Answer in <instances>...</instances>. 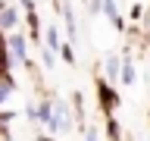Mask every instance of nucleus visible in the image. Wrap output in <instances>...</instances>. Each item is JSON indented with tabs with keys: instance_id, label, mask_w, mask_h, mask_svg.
Masks as SVG:
<instances>
[{
	"instance_id": "f257e3e1",
	"label": "nucleus",
	"mask_w": 150,
	"mask_h": 141,
	"mask_svg": "<svg viewBox=\"0 0 150 141\" xmlns=\"http://www.w3.org/2000/svg\"><path fill=\"white\" fill-rule=\"evenodd\" d=\"M72 129V116H69V107L63 100L53 103V122H50V132H69Z\"/></svg>"
},
{
	"instance_id": "f03ea898",
	"label": "nucleus",
	"mask_w": 150,
	"mask_h": 141,
	"mask_svg": "<svg viewBox=\"0 0 150 141\" xmlns=\"http://www.w3.org/2000/svg\"><path fill=\"white\" fill-rule=\"evenodd\" d=\"M6 44H9V56H13V63H19V60L25 63V38H22V35H13Z\"/></svg>"
},
{
	"instance_id": "7ed1b4c3",
	"label": "nucleus",
	"mask_w": 150,
	"mask_h": 141,
	"mask_svg": "<svg viewBox=\"0 0 150 141\" xmlns=\"http://www.w3.org/2000/svg\"><path fill=\"white\" fill-rule=\"evenodd\" d=\"M103 9H106V16L112 19V25L122 28V16H119V9H116V0H103Z\"/></svg>"
},
{
	"instance_id": "20e7f679",
	"label": "nucleus",
	"mask_w": 150,
	"mask_h": 141,
	"mask_svg": "<svg viewBox=\"0 0 150 141\" xmlns=\"http://www.w3.org/2000/svg\"><path fill=\"white\" fill-rule=\"evenodd\" d=\"M119 66H122V63H119V56H110V60H106V75H110L112 82L122 75V69H119Z\"/></svg>"
},
{
	"instance_id": "39448f33",
	"label": "nucleus",
	"mask_w": 150,
	"mask_h": 141,
	"mask_svg": "<svg viewBox=\"0 0 150 141\" xmlns=\"http://www.w3.org/2000/svg\"><path fill=\"white\" fill-rule=\"evenodd\" d=\"M63 13H66V31H69V41H75V16H72V6L66 3Z\"/></svg>"
},
{
	"instance_id": "423d86ee",
	"label": "nucleus",
	"mask_w": 150,
	"mask_h": 141,
	"mask_svg": "<svg viewBox=\"0 0 150 141\" xmlns=\"http://www.w3.org/2000/svg\"><path fill=\"white\" fill-rule=\"evenodd\" d=\"M16 25V13L13 9H0V28H13Z\"/></svg>"
},
{
	"instance_id": "0eeeda50",
	"label": "nucleus",
	"mask_w": 150,
	"mask_h": 141,
	"mask_svg": "<svg viewBox=\"0 0 150 141\" xmlns=\"http://www.w3.org/2000/svg\"><path fill=\"white\" fill-rule=\"evenodd\" d=\"M47 47H50V50H59V35H56V25H47Z\"/></svg>"
},
{
	"instance_id": "6e6552de",
	"label": "nucleus",
	"mask_w": 150,
	"mask_h": 141,
	"mask_svg": "<svg viewBox=\"0 0 150 141\" xmlns=\"http://www.w3.org/2000/svg\"><path fill=\"white\" fill-rule=\"evenodd\" d=\"M9 94H13V82H9V78H6V75H0V103H3V100H6V97H9Z\"/></svg>"
},
{
	"instance_id": "1a4fd4ad",
	"label": "nucleus",
	"mask_w": 150,
	"mask_h": 141,
	"mask_svg": "<svg viewBox=\"0 0 150 141\" xmlns=\"http://www.w3.org/2000/svg\"><path fill=\"white\" fill-rule=\"evenodd\" d=\"M122 82H125V85L134 82V69H131V63H122Z\"/></svg>"
},
{
	"instance_id": "9d476101",
	"label": "nucleus",
	"mask_w": 150,
	"mask_h": 141,
	"mask_svg": "<svg viewBox=\"0 0 150 141\" xmlns=\"http://www.w3.org/2000/svg\"><path fill=\"white\" fill-rule=\"evenodd\" d=\"M44 63H47V69H50V66L56 63V53L50 50V47H44Z\"/></svg>"
},
{
	"instance_id": "9b49d317",
	"label": "nucleus",
	"mask_w": 150,
	"mask_h": 141,
	"mask_svg": "<svg viewBox=\"0 0 150 141\" xmlns=\"http://www.w3.org/2000/svg\"><path fill=\"white\" fill-rule=\"evenodd\" d=\"M88 141H97V132L94 129H88Z\"/></svg>"
}]
</instances>
